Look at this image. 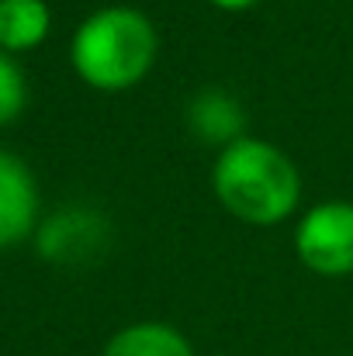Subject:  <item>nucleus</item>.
Returning <instances> with one entry per match:
<instances>
[{
	"mask_svg": "<svg viewBox=\"0 0 353 356\" xmlns=\"http://www.w3.org/2000/svg\"><path fill=\"white\" fill-rule=\"evenodd\" d=\"M212 187L226 211L246 225H277L298 208L301 197L295 163L281 149L246 135L219 152Z\"/></svg>",
	"mask_w": 353,
	"mask_h": 356,
	"instance_id": "obj_1",
	"label": "nucleus"
},
{
	"mask_svg": "<svg viewBox=\"0 0 353 356\" xmlns=\"http://www.w3.org/2000/svg\"><path fill=\"white\" fill-rule=\"evenodd\" d=\"M156 49V28L142 10L104 7L77 28L70 42V59L84 83L118 94L135 87L152 70Z\"/></svg>",
	"mask_w": 353,
	"mask_h": 356,
	"instance_id": "obj_2",
	"label": "nucleus"
},
{
	"mask_svg": "<svg viewBox=\"0 0 353 356\" xmlns=\"http://www.w3.org/2000/svg\"><path fill=\"white\" fill-rule=\"evenodd\" d=\"M295 249L298 259L319 277L353 273V204H315L295 232Z\"/></svg>",
	"mask_w": 353,
	"mask_h": 356,
	"instance_id": "obj_3",
	"label": "nucleus"
},
{
	"mask_svg": "<svg viewBox=\"0 0 353 356\" xmlns=\"http://www.w3.org/2000/svg\"><path fill=\"white\" fill-rule=\"evenodd\" d=\"M38 218V187L24 159L0 149V249L21 242Z\"/></svg>",
	"mask_w": 353,
	"mask_h": 356,
	"instance_id": "obj_4",
	"label": "nucleus"
},
{
	"mask_svg": "<svg viewBox=\"0 0 353 356\" xmlns=\"http://www.w3.org/2000/svg\"><path fill=\"white\" fill-rule=\"evenodd\" d=\"M52 28V14L45 0H0V49L28 52L45 42Z\"/></svg>",
	"mask_w": 353,
	"mask_h": 356,
	"instance_id": "obj_5",
	"label": "nucleus"
},
{
	"mask_svg": "<svg viewBox=\"0 0 353 356\" xmlns=\"http://www.w3.org/2000/svg\"><path fill=\"white\" fill-rule=\"evenodd\" d=\"M101 356H194V350L173 325L135 322L118 329Z\"/></svg>",
	"mask_w": 353,
	"mask_h": 356,
	"instance_id": "obj_6",
	"label": "nucleus"
},
{
	"mask_svg": "<svg viewBox=\"0 0 353 356\" xmlns=\"http://www.w3.org/2000/svg\"><path fill=\"white\" fill-rule=\"evenodd\" d=\"M187 124L205 138V142H222V149L226 145H233L239 142L242 135V108L235 104L229 94H222V90H201L191 104H187Z\"/></svg>",
	"mask_w": 353,
	"mask_h": 356,
	"instance_id": "obj_7",
	"label": "nucleus"
},
{
	"mask_svg": "<svg viewBox=\"0 0 353 356\" xmlns=\"http://www.w3.org/2000/svg\"><path fill=\"white\" fill-rule=\"evenodd\" d=\"M24 101H28L24 73L14 63V56L0 49V124H10L17 118L24 111Z\"/></svg>",
	"mask_w": 353,
	"mask_h": 356,
	"instance_id": "obj_8",
	"label": "nucleus"
},
{
	"mask_svg": "<svg viewBox=\"0 0 353 356\" xmlns=\"http://www.w3.org/2000/svg\"><path fill=\"white\" fill-rule=\"evenodd\" d=\"M219 10H233V14H239V10H249V7H256L260 0H212Z\"/></svg>",
	"mask_w": 353,
	"mask_h": 356,
	"instance_id": "obj_9",
	"label": "nucleus"
}]
</instances>
